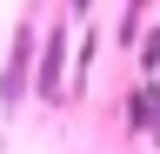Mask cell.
Returning a JSON list of instances; mask_svg holds the SVG:
<instances>
[{"label": "cell", "instance_id": "6da1fadb", "mask_svg": "<svg viewBox=\"0 0 160 154\" xmlns=\"http://www.w3.org/2000/svg\"><path fill=\"white\" fill-rule=\"evenodd\" d=\"M67 27H47V54H40V67H33V87H40V101H60L67 94Z\"/></svg>", "mask_w": 160, "mask_h": 154}, {"label": "cell", "instance_id": "3957f363", "mask_svg": "<svg viewBox=\"0 0 160 154\" xmlns=\"http://www.w3.org/2000/svg\"><path fill=\"white\" fill-rule=\"evenodd\" d=\"M140 61H147V67H160V27H153V34H140Z\"/></svg>", "mask_w": 160, "mask_h": 154}, {"label": "cell", "instance_id": "7a4b0ae2", "mask_svg": "<svg viewBox=\"0 0 160 154\" xmlns=\"http://www.w3.org/2000/svg\"><path fill=\"white\" fill-rule=\"evenodd\" d=\"M27 61H33V20H20L13 54H7V81H0V101L7 107H20V94H27Z\"/></svg>", "mask_w": 160, "mask_h": 154}]
</instances>
